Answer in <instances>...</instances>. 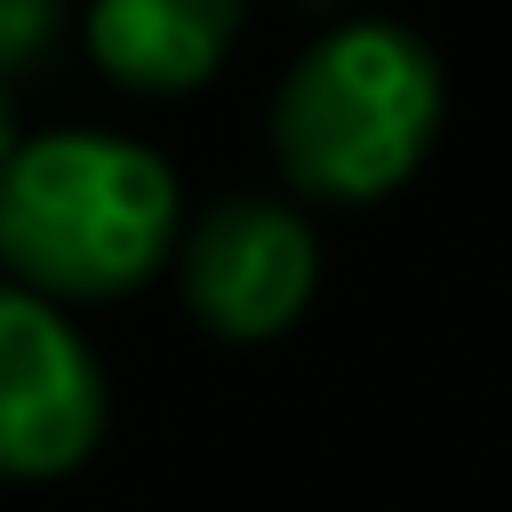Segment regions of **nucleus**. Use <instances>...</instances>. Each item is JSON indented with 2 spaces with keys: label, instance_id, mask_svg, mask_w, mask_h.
Returning a JSON list of instances; mask_svg holds the SVG:
<instances>
[{
  "label": "nucleus",
  "instance_id": "f257e3e1",
  "mask_svg": "<svg viewBox=\"0 0 512 512\" xmlns=\"http://www.w3.org/2000/svg\"><path fill=\"white\" fill-rule=\"evenodd\" d=\"M184 232L176 168L104 128L24 136L0 168V280L64 304L144 288Z\"/></svg>",
  "mask_w": 512,
  "mask_h": 512
},
{
  "label": "nucleus",
  "instance_id": "f03ea898",
  "mask_svg": "<svg viewBox=\"0 0 512 512\" xmlns=\"http://www.w3.org/2000/svg\"><path fill=\"white\" fill-rule=\"evenodd\" d=\"M440 112H448L440 56L408 24L352 16L320 32L272 88V152L304 200L360 208L424 168Z\"/></svg>",
  "mask_w": 512,
  "mask_h": 512
},
{
  "label": "nucleus",
  "instance_id": "39448f33",
  "mask_svg": "<svg viewBox=\"0 0 512 512\" xmlns=\"http://www.w3.org/2000/svg\"><path fill=\"white\" fill-rule=\"evenodd\" d=\"M240 40V8L232 0H104L88 16V48L96 64L136 88V96H184L200 88L224 48Z\"/></svg>",
  "mask_w": 512,
  "mask_h": 512
},
{
  "label": "nucleus",
  "instance_id": "20e7f679",
  "mask_svg": "<svg viewBox=\"0 0 512 512\" xmlns=\"http://www.w3.org/2000/svg\"><path fill=\"white\" fill-rule=\"evenodd\" d=\"M104 440V360L32 288L0 280V480H64Z\"/></svg>",
  "mask_w": 512,
  "mask_h": 512
},
{
  "label": "nucleus",
  "instance_id": "0eeeda50",
  "mask_svg": "<svg viewBox=\"0 0 512 512\" xmlns=\"http://www.w3.org/2000/svg\"><path fill=\"white\" fill-rule=\"evenodd\" d=\"M16 144H24V136H16V104H8V72H0V168H8Z\"/></svg>",
  "mask_w": 512,
  "mask_h": 512
},
{
  "label": "nucleus",
  "instance_id": "423d86ee",
  "mask_svg": "<svg viewBox=\"0 0 512 512\" xmlns=\"http://www.w3.org/2000/svg\"><path fill=\"white\" fill-rule=\"evenodd\" d=\"M48 32H56V8L48 0H0V72L24 64L32 48H48Z\"/></svg>",
  "mask_w": 512,
  "mask_h": 512
},
{
  "label": "nucleus",
  "instance_id": "7ed1b4c3",
  "mask_svg": "<svg viewBox=\"0 0 512 512\" xmlns=\"http://www.w3.org/2000/svg\"><path fill=\"white\" fill-rule=\"evenodd\" d=\"M176 288L184 312L224 336V344H264L288 336L320 288V240L304 208L280 192H224L176 232Z\"/></svg>",
  "mask_w": 512,
  "mask_h": 512
}]
</instances>
